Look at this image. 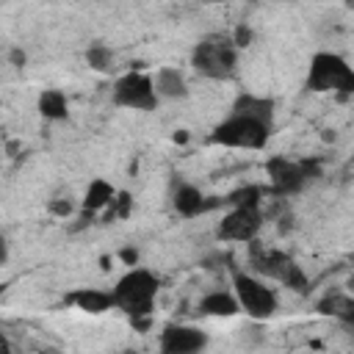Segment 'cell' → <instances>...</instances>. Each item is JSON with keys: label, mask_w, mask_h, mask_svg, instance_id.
<instances>
[{"label": "cell", "mask_w": 354, "mask_h": 354, "mask_svg": "<svg viewBox=\"0 0 354 354\" xmlns=\"http://www.w3.org/2000/svg\"><path fill=\"white\" fill-rule=\"evenodd\" d=\"M33 354H58L55 348H39V351H33Z\"/></svg>", "instance_id": "obj_26"}, {"label": "cell", "mask_w": 354, "mask_h": 354, "mask_svg": "<svg viewBox=\"0 0 354 354\" xmlns=\"http://www.w3.org/2000/svg\"><path fill=\"white\" fill-rule=\"evenodd\" d=\"M39 113H41L44 119H50V122L66 119L69 105H66L64 91H58V88H44V91L39 94Z\"/></svg>", "instance_id": "obj_17"}, {"label": "cell", "mask_w": 354, "mask_h": 354, "mask_svg": "<svg viewBox=\"0 0 354 354\" xmlns=\"http://www.w3.org/2000/svg\"><path fill=\"white\" fill-rule=\"evenodd\" d=\"M232 288H235V299L241 304V310L252 318H268L274 315L277 310V293L257 277L252 274H243V271H235L232 274Z\"/></svg>", "instance_id": "obj_7"}, {"label": "cell", "mask_w": 354, "mask_h": 354, "mask_svg": "<svg viewBox=\"0 0 354 354\" xmlns=\"http://www.w3.org/2000/svg\"><path fill=\"white\" fill-rule=\"evenodd\" d=\"M249 266L254 268V274H260L266 279H274V282H279L282 288H288L299 296L310 293V279L304 277L301 266L290 254L263 246L257 238L249 243Z\"/></svg>", "instance_id": "obj_1"}, {"label": "cell", "mask_w": 354, "mask_h": 354, "mask_svg": "<svg viewBox=\"0 0 354 354\" xmlns=\"http://www.w3.org/2000/svg\"><path fill=\"white\" fill-rule=\"evenodd\" d=\"M47 207H50V213H55V216H61V218H66V216L72 213V202H69V199H53Z\"/></svg>", "instance_id": "obj_23"}, {"label": "cell", "mask_w": 354, "mask_h": 354, "mask_svg": "<svg viewBox=\"0 0 354 354\" xmlns=\"http://www.w3.org/2000/svg\"><path fill=\"white\" fill-rule=\"evenodd\" d=\"M199 313L213 315V318H232V315L241 313V304H238L235 293L213 290V293H207V296L199 301Z\"/></svg>", "instance_id": "obj_16"}, {"label": "cell", "mask_w": 354, "mask_h": 354, "mask_svg": "<svg viewBox=\"0 0 354 354\" xmlns=\"http://www.w3.org/2000/svg\"><path fill=\"white\" fill-rule=\"evenodd\" d=\"M266 171L271 180L268 194L277 199H288L299 194L310 180L321 177V163L318 160H288L282 155H274L266 160Z\"/></svg>", "instance_id": "obj_5"}, {"label": "cell", "mask_w": 354, "mask_h": 354, "mask_svg": "<svg viewBox=\"0 0 354 354\" xmlns=\"http://www.w3.org/2000/svg\"><path fill=\"white\" fill-rule=\"evenodd\" d=\"M158 277L147 268H130L116 285H113V304L130 318L141 321L152 315V304L158 296Z\"/></svg>", "instance_id": "obj_2"}, {"label": "cell", "mask_w": 354, "mask_h": 354, "mask_svg": "<svg viewBox=\"0 0 354 354\" xmlns=\"http://www.w3.org/2000/svg\"><path fill=\"white\" fill-rule=\"evenodd\" d=\"M130 207H133V199H130V194H127V191H119V194L113 196V202L105 207V213H102V221L108 224V221H116V218H127V216H130Z\"/></svg>", "instance_id": "obj_21"}, {"label": "cell", "mask_w": 354, "mask_h": 354, "mask_svg": "<svg viewBox=\"0 0 354 354\" xmlns=\"http://www.w3.org/2000/svg\"><path fill=\"white\" fill-rule=\"evenodd\" d=\"M152 80H155V91H158V97H163V100H183V97L188 94V83H185L183 72L174 69V66H163V69H158V75H155Z\"/></svg>", "instance_id": "obj_15"}, {"label": "cell", "mask_w": 354, "mask_h": 354, "mask_svg": "<svg viewBox=\"0 0 354 354\" xmlns=\"http://www.w3.org/2000/svg\"><path fill=\"white\" fill-rule=\"evenodd\" d=\"M266 196H268V191H263L260 185H243V188H235L232 194H227L224 205H230V207H263Z\"/></svg>", "instance_id": "obj_19"}, {"label": "cell", "mask_w": 354, "mask_h": 354, "mask_svg": "<svg viewBox=\"0 0 354 354\" xmlns=\"http://www.w3.org/2000/svg\"><path fill=\"white\" fill-rule=\"evenodd\" d=\"M86 61L94 72H113V53L105 44H91L86 50Z\"/></svg>", "instance_id": "obj_20"}, {"label": "cell", "mask_w": 354, "mask_h": 354, "mask_svg": "<svg viewBox=\"0 0 354 354\" xmlns=\"http://www.w3.org/2000/svg\"><path fill=\"white\" fill-rule=\"evenodd\" d=\"M348 263H354V254H348Z\"/></svg>", "instance_id": "obj_28"}, {"label": "cell", "mask_w": 354, "mask_h": 354, "mask_svg": "<svg viewBox=\"0 0 354 354\" xmlns=\"http://www.w3.org/2000/svg\"><path fill=\"white\" fill-rule=\"evenodd\" d=\"M315 310L321 315H329L346 326H354V296L351 293H343V290H329L326 296L318 299Z\"/></svg>", "instance_id": "obj_12"}, {"label": "cell", "mask_w": 354, "mask_h": 354, "mask_svg": "<svg viewBox=\"0 0 354 354\" xmlns=\"http://www.w3.org/2000/svg\"><path fill=\"white\" fill-rule=\"evenodd\" d=\"M232 113L271 124V119H274V100H268V97H254V94H241V97L232 102Z\"/></svg>", "instance_id": "obj_14"}, {"label": "cell", "mask_w": 354, "mask_h": 354, "mask_svg": "<svg viewBox=\"0 0 354 354\" xmlns=\"http://www.w3.org/2000/svg\"><path fill=\"white\" fill-rule=\"evenodd\" d=\"M238 64V47L232 41V33H210L194 44L191 66L210 80H227L235 75Z\"/></svg>", "instance_id": "obj_3"}, {"label": "cell", "mask_w": 354, "mask_h": 354, "mask_svg": "<svg viewBox=\"0 0 354 354\" xmlns=\"http://www.w3.org/2000/svg\"><path fill=\"white\" fill-rule=\"evenodd\" d=\"M266 221V213L263 207H230L218 227H216V235L221 241H241V243H252L260 232Z\"/></svg>", "instance_id": "obj_9"}, {"label": "cell", "mask_w": 354, "mask_h": 354, "mask_svg": "<svg viewBox=\"0 0 354 354\" xmlns=\"http://www.w3.org/2000/svg\"><path fill=\"white\" fill-rule=\"evenodd\" d=\"M348 290H351V296H354V274H351V279H348Z\"/></svg>", "instance_id": "obj_27"}, {"label": "cell", "mask_w": 354, "mask_h": 354, "mask_svg": "<svg viewBox=\"0 0 354 354\" xmlns=\"http://www.w3.org/2000/svg\"><path fill=\"white\" fill-rule=\"evenodd\" d=\"M122 354H136V351H122Z\"/></svg>", "instance_id": "obj_29"}, {"label": "cell", "mask_w": 354, "mask_h": 354, "mask_svg": "<svg viewBox=\"0 0 354 354\" xmlns=\"http://www.w3.org/2000/svg\"><path fill=\"white\" fill-rule=\"evenodd\" d=\"M66 304H75L77 310L91 313V315L116 307V304H113V293H111V290H100V288H77V290H72V293L66 296Z\"/></svg>", "instance_id": "obj_13"}, {"label": "cell", "mask_w": 354, "mask_h": 354, "mask_svg": "<svg viewBox=\"0 0 354 354\" xmlns=\"http://www.w3.org/2000/svg\"><path fill=\"white\" fill-rule=\"evenodd\" d=\"M119 257H122L127 266H136V263H138V252H136V249H130V246H127V249H122V252H119Z\"/></svg>", "instance_id": "obj_24"}, {"label": "cell", "mask_w": 354, "mask_h": 354, "mask_svg": "<svg viewBox=\"0 0 354 354\" xmlns=\"http://www.w3.org/2000/svg\"><path fill=\"white\" fill-rule=\"evenodd\" d=\"M116 191L105 183V180H91L88 188H86V199H83V210L88 213H100L102 207H108L113 202Z\"/></svg>", "instance_id": "obj_18"}, {"label": "cell", "mask_w": 354, "mask_h": 354, "mask_svg": "<svg viewBox=\"0 0 354 354\" xmlns=\"http://www.w3.org/2000/svg\"><path fill=\"white\" fill-rule=\"evenodd\" d=\"M307 91H335L340 97L354 94V66H348L337 53H315L304 80Z\"/></svg>", "instance_id": "obj_4"}, {"label": "cell", "mask_w": 354, "mask_h": 354, "mask_svg": "<svg viewBox=\"0 0 354 354\" xmlns=\"http://www.w3.org/2000/svg\"><path fill=\"white\" fill-rule=\"evenodd\" d=\"M232 41H235L238 50H241V47H249V44H252V28H249V25H238L235 33H232Z\"/></svg>", "instance_id": "obj_22"}, {"label": "cell", "mask_w": 354, "mask_h": 354, "mask_svg": "<svg viewBox=\"0 0 354 354\" xmlns=\"http://www.w3.org/2000/svg\"><path fill=\"white\" fill-rule=\"evenodd\" d=\"M8 58H11V64H14V66H25V53H22L19 47H14V50L8 53Z\"/></svg>", "instance_id": "obj_25"}, {"label": "cell", "mask_w": 354, "mask_h": 354, "mask_svg": "<svg viewBox=\"0 0 354 354\" xmlns=\"http://www.w3.org/2000/svg\"><path fill=\"white\" fill-rule=\"evenodd\" d=\"M268 136H271V124L230 113V119H224L221 124L213 127L210 141L230 147V149H263Z\"/></svg>", "instance_id": "obj_6"}, {"label": "cell", "mask_w": 354, "mask_h": 354, "mask_svg": "<svg viewBox=\"0 0 354 354\" xmlns=\"http://www.w3.org/2000/svg\"><path fill=\"white\" fill-rule=\"evenodd\" d=\"M171 205H174V210H177L180 216L194 218V216H202V213H210V210L221 207L224 199H218V196H205L196 185L183 183V185H177V191H174V196H171Z\"/></svg>", "instance_id": "obj_11"}, {"label": "cell", "mask_w": 354, "mask_h": 354, "mask_svg": "<svg viewBox=\"0 0 354 354\" xmlns=\"http://www.w3.org/2000/svg\"><path fill=\"white\" fill-rule=\"evenodd\" d=\"M160 354H202L207 346V335L196 326L185 324H169L160 332Z\"/></svg>", "instance_id": "obj_10"}, {"label": "cell", "mask_w": 354, "mask_h": 354, "mask_svg": "<svg viewBox=\"0 0 354 354\" xmlns=\"http://www.w3.org/2000/svg\"><path fill=\"white\" fill-rule=\"evenodd\" d=\"M113 102L133 111H155L160 97L155 91V80L147 72H127L113 83Z\"/></svg>", "instance_id": "obj_8"}]
</instances>
